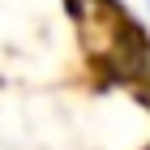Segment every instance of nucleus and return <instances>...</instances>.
I'll use <instances>...</instances> for the list:
<instances>
[{
  "label": "nucleus",
  "instance_id": "1",
  "mask_svg": "<svg viewBox=\"0 0 150 150\" xmlns=\"http://www.w3.org/2000/svg\"><path fill=\"white\" fill-rule=\"evenodd\" d=\"M146 4H150V0H146Z\"/></svg>",
  "mask_w": 150,
  "mask_h": 150
}]
</instances>
